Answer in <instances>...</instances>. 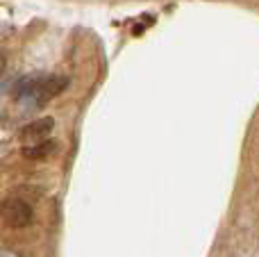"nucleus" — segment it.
<instances>
[{"mask_svg": "<svg viewBox=\"0 0 259 257\" xmlns=\"http://www.w3.org/2000/svg\"><path fill=\"white\" fill-rule=\"evenodd\" d=\"M68 87V77L64 75H48V77H32L18 87V100L23 105L44 107L53 98H57Z\"/></svg>", "mask_w": 259, "mask_h": 257, "instance_id": "f257e3e1", "label": "nucleus"}, {"mask_svg": "<svg viewBox=\"0 0 259 257\" xmlns=\"http://www.w3.org/2000/svg\"><path fill=\"white\" fill-rule=\"evenodd\" d=\"M0 219L5 221L7 228L21 230V228H27L32 221H34V212H32V207L25 203V200L7 198V200H3V205H0Z\"/></svg>", "mask_w": 259, "mask_h": 257, "instance_id": "f03ea898", "label": "nucleus"}, {"mask_svg": "<svg viewBox=\"0 0 259 257\" xmlns=\"http://www.w3.org/2000/svg\"><path fill=\"white\" fill-rule=\"evenodd\" d=\"M55 127V118L53 116H44V118H36V121H30L27 125L21 127V139L25 141H41L53 132Z\"/></svg>", "mask_w": 259, "mask_h": 257, "instance_id": "7ed1b4c3", "label": "nucleus"}, {"mask_svg": "<svg viewBox=\"0 0 259 257\" xmlns=\"http://www.w3.org/2000/svg\"><path fill=\"white\" fill-rule=\"evenodd\" d=\"M57 150V144L55 141H34V144L25 146L23 148V157L27 159H46Z\"/></svg>", "mask_w": 259, "mask_h": 257, "instance_id": "20e7f679", "label": "nucleus"}, {"mask_svg": "<svg viewBox=\"0 0 259 257\" xmlns=\"http://www.w3.org/2000/svg\"><path fill=\"white\" fill-rule=\"evenodd\" d=\"M5 66H7V55H0V77H3V73H5Z\"/></svg>", "mask_w": 259, "mask_h": 257, "instance_id": "39448f33", "label": "nucleus"}, {"mask_svg": "<svg viewBox=\"0 0 259 257\" xmlns=\"http://www.w3.org/2000/svg\"><path fill=\"white\" fill-rule=\"evenodd\" d=\"M0 257H18L14 250H0Z\"/></svg>", "mask_w": 259, "mask_h": 257, "instance_id": "423d86ee", "label": "nucleus"}]
</instances>
